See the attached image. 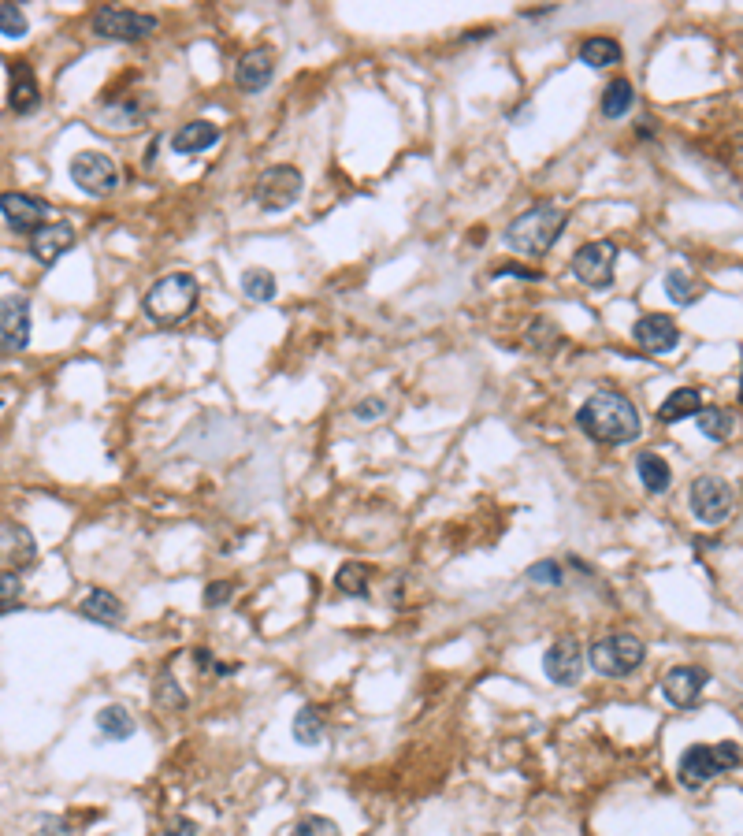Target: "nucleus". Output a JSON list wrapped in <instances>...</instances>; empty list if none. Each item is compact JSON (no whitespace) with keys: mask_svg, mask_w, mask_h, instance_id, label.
Segmentation results:
<instances>
[{"mask_svg":"<svg viewBox=\"0 0 743 836\" xmlns=\"http://www.w3.org/2000/svg\"><path fill=\"white\" fill-rule=\"evenodd\" d=\"M576 424H580V432L591 443H602V446H625V443H636L639 435H643L639 409L621 391H595L580 405Z\"/></svg>","mask_w":743,"mask_h":836,"instance_id":"nucleus-1","label":"nucleus"},{"mask_svg":"<svg viewBox=\"0 0 743 836\" xmlns=\"http://www.w3.org/2000/svg\"><path fill=\"white\" fill-rule=\"evenodd\" d=\"M565 227H569V212L543 201V205H532L528 212H521L517 220H509L502 238H506L509 249H517L524 257H547L550 249L558 246Z\"/></svg>","mask_w":743,"mask_h":836,"instance_id":"nucleus-2","label":"nucleus"},{"mask_svg":"<svg viewBox=\"0 0 743 836\" xmlns=\"http://www.w3.org/2000/svg\"><path fill=\"white\" fill-rule=\"evenodd\" d=\"M197 298H201V287H197L194 275L171 272L145 290L142 309L153 324H179L197 309Z\"/></svg>","mask_w":743,"mask_h":836,"instance_id":"nucleus-3","label":"nucleus"},{"mask_svg":"<svg viewBox=\"0 0 743 836\" xmlns=\"http://www.w3.org/2000/svg\"><path fill=\"white\" fill-rule=\"evenodd\" d=\"M736 766H740V744H736V740H721V744H695L680 755L677 781L695 792V788H703V784H710L714 777H721V773L736 770Z\"/></svg>","mask_w":743,"mask_h":836,"instance_id":"nucleus-4","label":"nucleus"},{"mask_svg":"<svg viewBox=\"0 0 743 836\" xmlns=\"http://www.w3.org/2000/svg\"><path fill=\"white\" fill-rule=\"evenodd\" d=\"M584 658L599 677L621 680V677H632L647 662V647L632 632H613V636H602V640L591 643L584 651Z\"/></svg>","mask_w":743,"mask_h":836,"instance_id":"nucleus-5","label":"nucleus"},{"mask_svg":"<svg viewBox=\"0 0 743 836\" xmlns=\"http://www.w3.org/2000/svg\"><path fill=\"white\" fill-rule=\"evenodd\" d=\"M90 30L108 41H145L149 34H157V15L134 12V8H97Z\"/></svg>","mask_w":743,"mask_h":836,"instance_id":"nucleus-6","label":"nucleus"},{"mask_svg":"<svg viewBox=\"0 0 743 836\" xmlns=\"http://www.w3.org/2000/svg\"><path fill=\"white\" fill-rule=\"evenodd\" d=\"M691 513L699 524H725L736 513V491L721 476H699L688 491Z\"/></svg>","mask_w":743,"mask_h":836,"instance_id":"nucleus-7","label":"nucleus"},{"mask_svg":"<svg viewBox=\"0 0 743 836\" xmlns=\"http://www.w3.org/2000/svg\"><path fill=\"white\" fill-rule=\"evenodd\" d=\"M301 186H305V179L294 164H272V168L261 171L253 197L264 212H283L301 197Z\"/></svg>","mask_w":743,"mask_h":836,"instance_id":"nucleus-8","label":"nucleus"},{"mask_svg":"<svg viewBox=\"0 0 743 836\" xmlns=\"http://www.w3.org/2000/svg\"><path fill=\"white\" fill-rule=\"evenodd\" d=\"M71 183L79 186L82 194L90 197H108L119 186V168L116 160L108 153H97V149H82L71 160Z\"/></svg>","mask_w":743,"mask_h":836,"instance_id":"nucleus-9","label":"nucleus"},{"mask_svg":"<svg viewBox=\"0 0 743 836\" xmlns=\"http://www.w3.org/2000/svg\"><path fill=\"white\" fill-rule=\"evenodd\" d=\"M613 264H617V242L599 238L587 242L573 253V275L591 290H606L613 283Z\"/></svg>","mask_w":743,"mask_h":836,"instance_id":"nucleus-10","label":"nucleus"},{"mask_svg":"<svg viewBox=\"0 0 743 836\" xmlns=\"http://www.w3.org/2000/svg\"><path fill=\"white\" fill-rule=\"evenodd\" d=\"M584 669H587L584 647H580L573 636H561V640L550 643L547 654H543V673H547L550 684H558V688H573V684H580Z\"/></svg>","mask_w":743,"mask_h":836,"instance_id":"nucleus-11","label":"nucleus"},{"mask_svg":"<svg viewBox=\"0 0 743 836\" xmlns=\"http://www.w3.org/2000/svg\"><path fill=\"white\" fill-rule=\"evenodd\" d=\"M0 216L19 235H34V231H41L49 223V205L34 194L8 190V194H0Z\"/></svg>","mask_w":743,"mask_h":836,"instance_id":"nucleus-12","label":"nucleus"},{"mask_svg":"<svg viewBox=\"0 0 743 836\" xmlns=\"http://www.w3.org/2000/svg\"><path fill=\"white\" fill-rule=\"evenodd\" d=\"M706 684H710V673H706L703 666H677L665 673L662 695L677 706V710H691V706H699Z\"/></svg>","mask_w":743,"mask_h":836,"instance_id":"nucleus-13","label":"nucleus"},{"mask_svg":"<svg viewBox=\"0 0 743 836\" xmlns=\"http://www.w3.org/2000/svg\"><path fill=\"white\" fill-rule=\"evenodd\" d=\"M34 558H38V543H34L27 524L19 521L0 524V569L4 573H23Z\"/></svg>","mask_w":743,"mask_h":836,"instance_id":"nucleus-14","label":"nucleus"},{"mask_svg":"<svg viewBox=\"0 0 743 836\" xmlns=\"http://www.w3.org/2000/svg\"><path fill=\"white\" fill-rule=\"evenodd\" d=\"M632 339L639 342V350L647 353H669L680 346V327L673 316L665 313H647L639 316L636 327H632Z\"/></svg>","mask_w":743,"mask_h":836,"instance_id":"nucleus-15","label":"nucleus"},{"mask_svg":"<svg viewBox=\"0 0 743 836\" xmlns=\"http://www.w3.org/2000/svg\"><path fill=\"white\" fill-rule=\"evenodd\" d=\"M0 342H4V350H27L30 346V301L23 294L0 298Z\"/></svg>","mask_w":743,"mask_h":836,"instance_id":"nucleus-16","label":"nucleus"},{"mask_svg":"<svg viewBox=\"0 0 743 836\" xmlns=\"http://www.w3.org/2000/svg\"><path fill=\"white\" fill-rule=\"evenodd\" d=\"M75 242H79V235H75V227L71 223H45L41 231H34L30 235V257L38 264H45V268H53L64 253H71L75 249Z\"/></svg>","mask_w":743,"mask_h":836,"instance_id":"nucleus-17","label":"nucleus"},{"mask_svg":"<svg viewBox=\"0 0 743 836\" xmlns=\"http://www.w3.org/2000/svg\"><path fill=\"white\" fill-rule=\"evenodd\" d=\"M8 105H12V112H19V116L38 112V105H41L38 75H34V67H30L27 60H12V64H8Z\"/></svg>","mask_w":743,"mask_h":836,"instance_id":"nucleus-18","label":"nucleus"},{"mask_svg":"<svg viewBox=\"0 0 743 836\" xmlns=\"http://www.w3.org/2000/svg\"><path fill=\"white\" fill-rule=\"evenodd\" d=\"M272 75H275V53L268 45H261V49H249V53L238 60L235 86L242 93H261L264 86L272 82Z\"/></svg>","mask_w":743,"mask_h":836,"instance_id":"nucleus-19","label":"nucleus"},{"mask_svg":"<svg viewBox=\"0 0 743 836\" xmlns=\"http://www.w3.org/2000/svg\"><path fill=\"white\" fill-rule=\"evenodd\" d=\"M220 142V127L209 123V119H194V123H183L179 131L171 134V149L183 153V157H194V153H205L212 145Z\"/></svg>","mask_w":743,"mask_h":836,"instance_id":"nucleus-20","label":"nucleus"},{"mask_svg":"<svg viewBox=\"0 0 743 836\" xmlns=\"http://www.w3.org/2000/svg\"><path fill=\"white\" fill-rule=\"evenodd\" d=\"M79 614L86 617V621H97V625L105 628H116L127 621V610H123V602L112 595V591L105 588H93L86 599L79 602Z\"/></svg>","mask_w":743,"mask_h":836,"instance_id":"nucleus-21","label":"nucleus"},{"mask_svg":"<svg viewBox=\"0 0 743 836\" xmlns=\"http://www.w3.org/2000/svg\"><path fill=\"white\" fill-rule=\"evenodd\" d=\"M97 729H101L105 740L123 744V740H131L134 732H138V721H134V714L123 703H108L97 710Z\"/></svg>","mask_w":743,"mask_h":836,"instance_id":"nucleus-22","label":"nucleus"},{"mask_svg":"<svg viewBox=\"0 0 743 836\" xmlns=\"http://www.w3.org/2000/svg\"><path fill=\"white\" fill-rule=\"evenodd\" d=\"M699 409H703V391L680 387V391H673L662 405H658V420H662V424H680V420L695 417Z\"/></svg>","mask_w":743,"mask_h":836,"instance_id":"nucleus-23","label":"nucleus"},{"mask_svg":"<svg viewBox=\"0 0 743 836\" xmlns=\"http://www.w3.org/2000/svg\"><path fill=\"white\" fill-rule=\"evenodd\" d=\"M636 472H639V484L647 487L651 495H665V491L673 487V469H669V461L651 454V450H643L636 458Z\"/></svg>","mask_w":743,"mask_h":836,"instance_id":"nucleus-24","label":"nucleus"},{"mask_svg":"<svg viewBox=\"0 0 743 836\" xmlns=\"http://www.w3.org/2000/svg\"><path fill=\"white\" fill-rule=\"evenodd\" d=\"M695 424H699V432H703L706 439L725 443V439L736 432V413H732V409H721V405H703V409L695 413Z\"/></svg>","mask_w":743,"mask_h":836,"instance_id":"nucleus-25","label":"nucleus"},{"mask_svg":"<svg viewBox=\"0 0 743 836\" xmlns=\"http://www.w3.org/2000/svg\"><path fill=\"white\" fill-rule=\"evenodd\" d=\"M368 584H372V565H365V562H346L339 573H335V588H339V595H346V599H365Z\"/></svg>","mask_w":743,"mask_h":836,"instance_id":"nucleus-26","label":"nucleus"},{"mask_svg":"<svg viewBox=\"0 0 743 836\" xmlns=\"http://www.w3.org/2000/svg\"><path fill=\"white\" fill-rule=\"evenodd\" d=\"M580 60H584L587 67H595V71L613 67V64H621V45H617L613 38L595 34V38L580 41Z\"/></svg>","mask_w":743,"mask_h":836,"instance_id":"nucleus-27","label":"nucleus"},{"mask_svg":"<svg viewBox=\"0 0 743 836\" xmlns=\"http://www.w3.org/2000/svg\"><path fill=\"white\" fill-rule=\"evenodd\" d=\"M632 105H636V93H632V82L628 79H613L610 86H606V93H602V116L606 119L628 116Z\"/></svg>","mask_w":743,"mask_h":836,"instance_id":"nucleus-28","label":"nucleus"},{"mask_svg":"<svg viewBox=\"0 0 743 836\" xmlns=\"http://www.w3.org/2000/svg\"><path fill=\"white\" fill-rule=\"evenodd\" d=\"M294 740L305 747H316L324 740V718L316 706H301L298 718H294Z\"/></svg>","mask_w":743,"mask_h":836,"instance_id":"nucleus-29","label":"nucleus"},{"mask_svg":"<svg viewBox=\"0 0 743 836\" xmlns=\"http://www.w3.org/2000/svg\"><path fill=\"white\" fill-rule=\"evenodd\" d=\"M153 703H157L160 710H183L186 706V692L179 688V680H175L171 669H164L157 677V684H153Z\"/></svg>","mask_w":743,"mask_h":836,"instance_id":"nucleus-30","label":"nucleus"},{"mask_svg":"<svg viewBox=\"0 0 743 836\" xmlns=\"http://www.w3.org/2000/svg\"><path fill=\"white\" fill-rule=\"evenodd\" d=\"M242 294L249 301H272L275 298V275L268 268H249L242 272Z\"/></svg>","mask_w":743,"mask_h":836,"instance_id":"nucleus-31","label":"nucleus"},{"mask_svg":"<svg viewBox=\"0 0 743 836\" xmlns=\"http://www.w3.org/2000/svg\"><path fill=\"white\" fill-rule=\"evenodd\" d=\"M699 279L691 272H669L665 275V294H669V301H677V305H691V301L699 298Z\"/></svg>","mask_w":743,"mask_h":836,"instance_id":"nucleus-32","label":"nucleus"},{"mask_svg":"<svg viewBox=\"0 0 743 836\" xmlns=\"http://www.w3.org/2000/svg\"><path fill=\"white\" fill-rule=\"evenodd\" d=\"M27 12L19 4H0V34L4 38H27Z\"/></svg>","mask_w":743,"mask_h":836,"instance_id":"nucleus-33","label":"nucleus"},{"mask_svg":"<svg viewBox=\"0 0 743 836\" xmlns=\"http://www.w3.org/2000/svg\"><path fill=\"white\" fill-rule=\"evenodd\" d=\"M290 836H342V829L331 818H324V814H309V818H301L290 829Z\"/></svg>","mask_w":743,"mask_h":836,"instance_id":"nucleus-34","label":"nucleus"},{"mask_svg":"<svg viewBox=\"0 0 743 836\" xmlns=\"http://www.w3.org/2000/svg\"><path fill=\"white\" fill-rule=\"evenodd\" d=\"M524 580L528 584H550V588H558L561 584V565L558 562H535L528 573H524Z\"/></svg>","mask_w":743,"mask_h":836,"instance_id":"nucleus-35","label":"nucleus"},{"mask_svg":"<svg viewBox=\"0 0 743 836\" xmlns=\"http://www.w3.org/2000/svg\"><path fill=\"white\" fill-rule=\"evenodd\" d=\"M357 420H365V424H372V420H379L383 413H387V402L383 398H365V402H357Z\"/></svg>","mask_w":743,"mask_h":836,"instance_id":"nucleus-36","label":"nucleus"},{"mask_svg":"<svg viewBox=\"0 0 743 836\" xmlns=\"http://www.w3.org/2000/svg\"><path fill=\"white\" fill-rule=\"evenodd\" d=\"M23 591V573H0V602H15Z\"/></svg>","mask_w":743,"mask_h":836,"instance_id":"nucleus-37","label":"nucleus"},{"mask_svg":"<svg viewBox=\"0 0 743 836\" xmlns=\"http://www.w3.org/2000/svg\"><path fill=\"white\" fill-rule=\"evenodd\" d=\"M231 595H235V584H209V588H205V606L216 610L223 602H231Z\"/></svg>","mask_w":743,"mask_h":836,"instance_id":"nucleus-38","label":"nucleus"},{"mask_svg":"<svg viewBox=\"0 0 743 836\" xmlns=\"http://www.w3.org/2000/svg\"><path fill=\"white\" fill-rule=\"evenodd\" d=\"M502 275H521V279H532V283L543 279V275L532 272V268H524V264H498L495 272H491V279H502Z\"/></svg>","mask_w":743,"mask_h":836,"instance_id":"nucleus-39","label":"nucleus"},{"mask_svg":"<svg viewBox=\"0 0 743 836\" xmlns=\"http://www.w3.org/2000/svg\"><path fill=\"white\" fill-rule=\"evenodd\" d=\"M164 836H201V829L190 818H175V822L164 825Z\"/></svg>","mask_w":743,"mask_h":836,"instance_id":"nucleus-40","label":"nucleus"},{"mask_svg":"<svg viewBox=\"0 0 743 836\" xmlns=\"http://www.w3.org/2000/svg\"><path fill=\"white\" fill-rule=\"evenodd\" d=\"M34 836H71V825H67L64 818H49Z\"/></svg>","mask_w":743,"mask_h":836,"instance_id":"nucleus-41","label":"nucleus"}]
</instances>
